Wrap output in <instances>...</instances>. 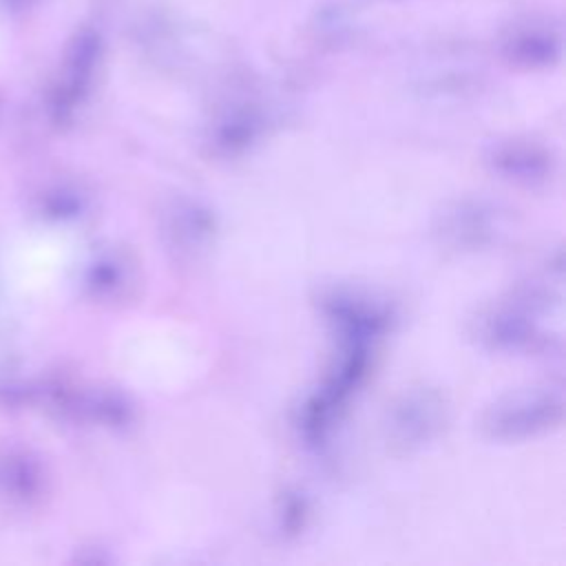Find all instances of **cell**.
<instances>
[{
    "mask_svg": "<svg viewBox=\"0 0 566 566\" xmlns=\"http://www.w3.org/2000/svg\"><path fill=\"white\" fill-rule=\"evenodd\" d=\"M562 416V396L559 394H526L517 396L506 405L495 407L486 418V429L497 438H517L546 429L557 422Z\"/></svg>",
    "mask_w": 566,
    "mask_h": 566,
    "instance_id": "cell-1",
    "label": "cell"
},
{
    "mask_svg": "<svg viewBox=\"0 0 566 566\" xmlns=\"http://www.w3.org/2000/svg\"><path fill=\"white\" fill-rule=\"evenodd\" d=\"M391 438L402 444L424 442L440 424V400L433 394H411L391 413Z\"/></svg>",
    "mask_w": 566,
    "mask_h": 566,
    "instance_id": "cell-2",
    "label": "cell"
},
{
    "mask_svg": "<svg viewBox=\"0 0 566 566\" xmlns=\"http://www.w3.org/2000/svg\"><path fill=\"white\" fill-rule=\"evenodd\" d=\"M491 232L489 214L480 206H460L444 221V234L455 245H473L482 243V239Z\"/></svg>",
    "mask_w": 566,
    "mask_h": 566,
    "instance_id": "cell-3",
    "label": "cell"
},
{
    "mask_svg": "<svg viewBox=\"0 0 566 566\" xmlns=\"http://www.w3.org/2000/svg\"><path fill=\"white\" fill-rule=\"evenodd\" d=\"M497 166L517 179H535L546 172L548 161L546 155L533 150V148H509L497 155Z\"/></svg>",
    "mask_w": 566,
    "mask_h": 566,
    "instance_id": "cell-4",
    "label": "cell"
}]
</instances>
